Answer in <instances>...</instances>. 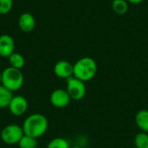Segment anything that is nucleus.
I'll list each match as a JSON object with an SVG mask.
<instances>
[{
  "label": "nucleus",
  "mask_w": 148,
  "mask_h": 148,
  "mask_svg": "<svg viewBox=\"0 0 148 148\" xmlns=\"http://www.w3.org/2000/svg\"><path fill=\"white\" fill-rule=\"evenodd\" d=\"M24 133L22 127L16 124H10L2 129L0 138L7 145H16L19 143Z\"/></svg>",
  "instance_id": "4"
},
{
  "label": "nucleus",
  "mask_w": 148,
  "mask_h": 148,
  "mask_svg": "<svg viewBox=\"0 0 148 148\" xmlns=\"http://www.w3.org/2000/svg\"><path fill=\"white\" fill-rule=\"evenodd\" d=\"M74 66L69 62L62 60L57 62L54 66V73L55 75L62 79H69L73 76Z\"/></svg>",
  "instance_id": "8"
},
{
  "label": "nucleus",
  "mask_w": 148,
  "mask_h": 148,
  "mask_svg": "<svg viewBox=\"0 0 148 148\" xmlns=\"http://www.w3.org/2000/svg\"><path fill=\"white\" fill-rule=\"evenodd\" d=\"M18 27L23 32H30L36 27V19L31 13L23 12L18 18Z\"/></svg>",
  "instance_id": "10"
},
{
  "label": "nucleus",
  "mask_w": 148,
  "mask_h": 148,
  "mask_svg": "<svg viewBox=\"0 0 148 148\" xmlns=\"http://www.w3.org/2000/svg\"><path fill=\"white\" fill-rule=\"evenodd\" d=\"M15 52V41L13 37L8 34L0 36V56L8 58Z\"/></svg>",
  "instance_id": "9"
},
{
  "label": "nucleus",
  "mask_w": 148,
  "mask_h": 148,
  "mask_svg": "<svg viewBox=\"0 0 148 148\" xmlns=\"http://www.w3.org/2000/svg\"><path fill=\"white\" fill-rule=\"evenodd\" d=\"M134 143L136 148H148V134L140 132L136 134L134 140Z\"/></svg>",
  "instance_id": "16"
},
{
  "label": "nucleus",
  "mask_w": 148,
  "mask_h": 148,
  "mask_svg": "<svg viewBox=\"0 0 148 148\" xmlns=\"http://www.w3.org/2000/svg\"><path fill=\"white\" fill-rule=\"evenodd\" d=\"M70 148H82V147H77V146H75V147H70Z\"/></svg>",
  "instance_id": "21"
},
{
  "label": "nucleus",
  "mask_w": 148,
  "mask_h": 148,
  "mask_svg": "<svg viewBox=\"0 0 148 148\" xmlns=\"http://www.w3.org/2000/svg\"><path fill=\"white\" fill-rule=\"evenodd\" d=\"M13 97L12 92L0 85V108H8L11 99Z\"/></svg>",
  "instance_id": "14"
},
{
  "label": "nucleus",
  "mask_w": 148,
  "mask_h": 148,
  "mask_svg": "<svg viewBox=\"0 0 148 148\" xmlns=\"http://www.w3.org/2000/svg\"><path fill=\"white\" fill-rule=\"evenodd\" d=\"M135 124L141 132L148 134V110L142 109L140 110L135 115Z\"/></svg>",
  "instance_id": "11"
},
{
  "label": "nucleus",
  "mask_w": 148,
  "mask_h": 148,
  "mask_svg": "<svg viewBox=\"0 0 148 148\" xmlns=\"http://www.w3.org/2000/svg\"><path fill=\"white\" fill-rule=\"evenodd\" d=\"M8 108L12 115L22 116L28 110V101L23 95H15L12 97Z\"/></svg>",
  "instance_id": "6"
},
{
  "label": "nucleus",
  "mask_w": 148,
  "mask_h": 148,
  "mask_svg": "<svg viewBox=\"0 0 148 148\" xmlns=\"http://www.w3.org/2000/svg\"><path fill=\"white\" fill-rule=\"evenodd\" d=\"M128 3H133V4H138V3H142L143 1H145V0H127Z\"/></svg>",
  "instance_id": "19"
},
{
  "label": "nucleus",
  "mask_w": 148,
  "mask_h": 148,
  "mask_svg": "<svg viewBox=\"0 0 148 148\" xmlns=\"http://www.w3.org/2000/svg\"><path fill=\"white\" fill-rule=\"evenodd\" d=\"M73 66V76L84 82L91 81L97 73V63L89 56L80 58Z\"/></svg>",
  "instance_id": "2"
},
{
  "label": "nucleus",
  "mask_w": 148,
  "mask_h": 148,
  "mask_svg": "<svg viewBox=\"0 0 148 148\" xmlns=\"http://www.w3.org/2000/svg\"><path fill=\"white\" fill-rule=\"evenodd\" d=\"M1 82H2V73L0 72V85H1Z\"/></svg>",
  "instance_id": "20"
},
{
  "label": "nucleus",
  "mask_w": 148,
  "mask_h": 148,
  "mask_svg": "<svg viewBox=\"0 0 148 148\" xmlns=\"http://www.w3.org/2000/svg\"><path fill=\"white\" fill-rule=\"evenodd\" d=\"M17 145L19 148H37L38 143L37 139L24 134Z\"/></svg>",
  "instance_id": "15"
},
{
  "label": "nucleus",
  "mask_w": 148,
  "mask_h": 148,
  "mask_svg": "<svg viewBox=\"0 0 148 148\" xmlns=\"http://www.w3.org/2000/svg\"><path fill=\"white\" fill-rule=\"evenodd\" d=\"M66 81H67L66 90L68 94L69 95L71 100H74V101L82 100L85 97L86 92H87L85 82L74 76L69 77Z\"/></svg>",
  "instance_id": "5"
},
{
  "label": "nucleus",
  "mask_w": 148,
  "mask_h": 148,
  "mask_svg": "<svg viewBox=\"0 0 148 148\" xmlns=\"http://www.w3.org/2000/svg\"><path fill=\"white\" fill-rule=\"evenodd\" d=\"M13 7V0H0V15L8 14Z\"/></svg>",
  "instance_id": "18"
},
{
  "label": "nucleus",
  "mask_w": 148,
  "mask_h": 148,
  "mask_svg": "<svg viewBox=\"0 0 148 148\" xmlns=\"http://www.w3.org/2000/svg\"><path fill=\"white\" fill-rule=\"evenodd\" d=\"M49 101L53 107L56 108H64L69 104L71 98L66 89L57 88L51 93Z\"/></svg>",
  "instance_id": "7"
},
{
  "label": "nucleus",
  "mask_w": 148,
  "mask_h": 148,
  "mask_svg": "<svg viewBox=\"0 0 148 148\" xmlns=\"http://www.w3.org/2000/svg\"><path fill=\"white\" fill-rule=\"evenodd\" d=\"M112 10L117 15H125L128 10V2L127 0H113Z\"/></svg>",
  "instance_id": "12"
},
{
  "label": "nucleus",
  "mask_w": 148,
  "mask_h": 148,
  "mask_svg": "<svg viewBox=\"0 0 148 148\" xmlns=\"http://www.w3.org/2000/svg\"><path fill=\"white\" fill-rule=\"evenodd\" d=\"M22 127L25 135L38 139L47 132L49 121L42 114H32L24 120Z\"/></svg>",
  "instance_id": "1"
},
{
  "label": "nucleus",
  "mask_w": 148,
  "mask_h": 148,
  "mask_svg": "<svg viewBox=\"0 0 148 148\" xmlns=\"http://www.w3.org/2000/svg\"><path fill=\"white\" fill-rule=\"evenodd\" d=\"M8 59H9L10 66L12 68L17 69H21L22 68H23V66L25 64L24 57L21 54L16 53V52H14L13 54H11L8 57Z\"/></svg>",
  "instance_id": "13"
},
{
  "label": "nucleus",
  "mask_w": 148,
  "mask_h": 148,
  "mask_svg": "<svg viewBox=\"0 0 148 148\" xmlns=\"http://www.w3.org/2000/svg\"><path fill=\"white\" fill-rule=\"evenodd\" d=\"M1 73V85L10 92H16L23 87L24 82V76L21 69H17L10 66L8 68H5Z\"/></svg>",
  "instance_id": "3"
},
{
  "label": "nucleus",
  "mask_w": 148,
  "mask_h": 148,
  "mask_svg": "<svg viewBox=\"0 0 148 148\" xmlns=\"http://www.w3.org/2000/svg\"><path fill=\"white\" fill-rule=\"evenodd\" d=\"M47 148H70V146L68 142V140H66L63 138H55L52 139L49 144L47 145Z\"/></svg>",
  "instance_id": "17"
}]
</instances>
